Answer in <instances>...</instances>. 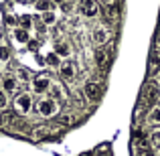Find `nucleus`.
Returning <instances> with one entry per match:
<instances>
[{
	"label": "nucleus",
	"mask_w": 160,
	"mask_h": 156,
	"mask_svg": "<svg viewBox=\"0 0 160 156\" xmlns=\"http://www.w3.org/2000/svg\"><path fill=\"white\" fill-rule=\"evenodd\" d=\"M37 109H39V113L43 118H55L59 113V102L53 98H43L37 105Z\"/></svg>",
	"instance_id": "1"
},
{
	"label": "nucleus",
	"mask_w": 160,
	"mask_h": 156,
	"mask_svg": "<svg viewBox=\"0 0 160 156\" xmlns=\"http://www.w3.org/2000/svg\"><path fill=\"white\" fill-rule=\"evenodd\" d=\"M12 105H14V109L18 113H28L32 109V98H31V93H18V95H14V99H12Z\"/></svg>",
	"instance_id": "2"
},
{
	"label": "nucleus",
	"mask_w": 160,
	"mask_h": 156,
	"mask_svg": "<svg viewBox=\"0 0 160 156\" xmlns=\"http://www.w3.org/2000/svg\"><path fill=\"white\" fill-rule=\"evenodd\" d=\"M51 77L47 73H41V75H35L32 77V91L35 93H47L51 89Z\"/></svg>",
	"instance_id": "3"
},
{
	"label": "nucleus",
	"mask_w": 160,
	"mask_h": 156,
	"mask_svg": "<svg viewBox=\"0 0 160 156\" xmlns=\"http://www.w3.org/2000/svg\"><path fill=\"white\" fill-rule=\"evenodd\" d=\"M79 12L87 18H95L99 14V2L98 0H79Z\"/></svg>",
	"instance_id": "4"
},
{
	"label": "nucleus",
	"mask_w": 160,
	"mask_h": 156,
	"mask_svg": "<svg viewBox=\"0 0 160 156\" xmlns=\"http://www.w3.org/2000/svg\"><path fill=\"white\" fill-rule=\"evenodd\" d=\"M109 39H112V33H109V28H106L103 24H98V27L91 31V41H93L95 45H99V47L106 45Z\"/></svg>",
	"instance_id": "5"
},
{
	"label": "nucleus",
	"mask_w": 160,
	"mask_h": 156,
	"mask_svg": "<svg viewBox=\"0 0 160 156\" xmlns=\"http://www.w3.org/2000/svg\"><path fill=\"white\" fill-rule=\"evenodd\" d=\"M83 93H85V98L89 99V102H98L99 95H102V85H99V81H87L85 85H83Z\"/></svg>",
	"instance_id": "6"
},
{
	"label": "nucleus",
	"mask_w": 160,
	"mask_h": 156,
	"mask_svg": "<svg viewBox=\"0 0 160 156\" xmlns=\"http://www.w3.org/2000/svg\"><path fill=\"white\" fill-rule=\"evenodd\" d=\"M144 98H146V102H148V103H154V102H158V98H160V87H158L154 81L146 83Z\"/></svg>",
	"instance_id": "7"
},
{
	"label": "nucleus",
	"mask_w": 160,
	"mask_h": 156,
	"mask_svg": "<svg viewBox=\"0 0 160 156\" xmlns=\"http://www.w3.org/2000/svg\"><path fill=\"white\" fill-rule=\"evenodd\" d=\"M59 71H61V77L65 79V81H73V79H75V63H73V61L61 63Z\"/></svg>",
	"instance_id": "8"
},
{
	"label": "nucleus",
	"mask_w": 160,
	"mask_h": 156,
	"mask_svg": "<svg viewBox=\"0 0 160 156\" xmlns=\"http://www.w3.org/2000/svg\"><path fill=\"white\" fill-rule=\"evenodd\" d=\"M109 55H112V47H108V49H98V53H95V63H98L99 67H106L108 61H109Z\"/></svg>",
	"instance_id": "9"
},
{
	"label": "nucleus",
	"mask_w": 160,
	"mask_h": 156,
	"mask_svg": "<svg viewBox=\"0 0 160 156\" xmlns=\"http://www.w3.org/2000/svg\"><path fill=\"white\" fill-rule=\"evenodd\" d=\"M0 83H2V89L6 91V93H12V91L16 89V85H18V81H16L14 75H4Z\"/></svg>",
	"instance_id": "10"
},
{
	"label": "nucleus",
	"mask_w": 160,
	"mask_h": 156,
	"mask_svg": "<svg viewBox=\"0 0 160 156\" xmlns=\"http://www.w3.org/2000/svg\"><path fill=\"white\" fill-rule=\"evenodd\" d=\"M12 37H14V41L18 45H28V41H31L28 31H24V28H20V27H16L14 31H12Z\"/></svg>",
	"instance_id": "11"
},
{
	"label": "nucleus",
	"mask_w": 160,
	"mask_h": 156,
	"mask_svg": "<svg viewBox=\"0 0 160 156\" xmlns=\"http://www.w3.org/2000/svg\"><path fill=\"white\" fill-rule=\"evenodd\" d=\"M51 98L57 99V102H63V99H67V93L63 91V85L61 83H51Z\"/></svg>",
	"instance_id": "12"
},
{
	"label": "nucleus",
	"mask_w": 160,
	"mask_h": 156,
	"mask_svg": "<svg viewBox=\"0 0 160 156\" xmlns=\"http://www.w3.org/2000/svg\"><path fill=\"white\" fill-rule=\"evenodd\" d=\"M118 14H120V10H118V4H116V2L106 4V16H108L109 20H116Z\"/></svg>",
	"instance_id": "13"
},
{
	"label": "nucleus",
	"mask_w": 160,
	"mask_h": 156,
	"mask_svg": "<svg viewBox=\"0 0 160 156\" xmlns=\"http://www.w3.org/2000/svg\"><path fill=\"white\" fill-rule=\"evenodd\" d=\"M53 51L57 53L59 57H67V55H69V51H71V49H69V45H67L65 41H59V43L55 45V49H53Z\"/></svg>",
	"instance_id": "14"
},
{
	"label": "nucleus",
	"mask_w": 160,
	"mask_h": 156,
	"mask_svg": "<svg viewBox=\"0 0 160 156\" xmlns=\"http://www.w3.org/2000/svg\"><path fill=\"white\" fill-rule=\"evenodd\" d=\"M160 73V59L152 57L150 59V65H148V75H158Z\"/></svg>",
	"instance_id": "15"
},
{
	"label": "nucleus",
	"mask_w": 160,
	"mask_h": 156,
	"mask_svg": "<svg viewBox=\"0 0 160 156\" xmlns=\"http://www.w3.org/2000/svg\"><path fill=\"white\" fill-rule=\"evenodd\" d=\"M10 61V49L6 43H0V63H8Z\"/></svg>",
	"instance_id": "16"
},
{
	"label": "nucleus",
	"mask_w": 160,
	"mask_h": 156,
	"mask_svg": "<svg viewBox=\"0 0 160 156\" xmlns=\"http://www.w3.org/2000/svg\"><path fill=\"white\" fill-rule=\"evenodd\" d=\"M45 61H47V65H51V67H61V57H59V55L55 53V51H53V53H49Z\"/></svg>",
	"instance_id": "17"
},
{
	"label": "nucleus",
	"mask_w": 160,
	"mask_h": 156,
	"mask_svg": "<svg viewBox=\"0 0 160 156\" xmlns=\"http://www.w3.org/2000/svg\"><path fill=\"white\" fill-rule=\"evenodd\" d=\"M14 122V116H12L10 112H0V126H8V124H12Z\"/></svg>",
	"instance_id": "18"
},
{
	"label": "nucleus",
	"mask_w": 160,
	"mask_h": 156,
	"mask_svg": "<svg viewBox=\"0 0 160 156\" xmlns=\"http://www.w3.org/2000/svg\"><path fill=\"white\" fill-rule=\"evenodd\" d=\"M150 146L160 150V130H154V132L150 134Z\"/></svg>",
	"instance_id": "19"
},
{
	"label": "nucleus",
	"mask_w": 160,
	"mask_h": 156,
	"mask_svg": "<svg viewBox=\"0 0 160 156\" xmlns=\"http://www.w3.org/2000/svg\"><path fill=\"white\" fill-rule=\"evenodd\" d=\"M41 20H43V24H55V12L53 10H47L41 14Z\"/></svg>",
	"instance_id": "20"
},
{
	"label": "nucleus",
	"mask_w": 160,
	"mask_h": 156,
	"mask_svg": "<svg viewBox=\"0 0 160 156\" xmlns=\"http://www.w3.org/2000/svg\"><path fill=\"white\" fill-rule=\"evenodd\" d=\"M47 132H49V128H45V126H37V128L31 130V136L32 138H43Z\"/></svg>",
	"instance_id": "21"
},
{
	"label": "nucleus",
	"mask_w": 160,
	"mask_h": 156,
	"mask_svg": "<svg viewBox=\"0 0 160 156\" xmlns=\"http://www.w3.org/2000/svg\"><path fill=\"white\" fill-rule=\"evenodd\" d=\"M39 10H43V12H47V10H51L53 8V0H39V2L35 4Z\"/></svg>",
	"instance_id": "22"
},
{
	"label": "nucleus",
	"mask_w": 160,
	"mask_h": 156,
	"mask_svg": "<svg viewBox=\"0 0 160 156\" xmlns=\"http://www.w3.org/2000/svg\"><path fill=\"white\" fill-rule=\"evenodd\" d=\"M150 122L160 124V105H154V108L150 109Z\"/></svg>",
	"instance_id": "23"
},
{
	"label": "nucleus",
	"mask_w": 160,
	"mask_h": 156,
	"mask_svg": "<svg viewBox=\"0 0 160 156\" xmlns=\"http://www.w3.org/2000/svg\"><path fill=\"white\" fill-rule=\"evenodd\" d=\"M31 24H32V18H31L28 14L20 16V28H24V31H28V28H31Z\"/></svg>",
	"instance_id": "24"
},
{
	"label": "nucleus",
	"mask_w": 160,
	"mask_h": 156,
	"mask_svg": "<svg viewBox=\"0 0 160 156\" xmlns=\"http://www.w3.org/2000/svg\"><path fill=\"white\" fill-rule=\"evenodd\" d=\"M6 105H8V93L4 89H0V112L6 109Z\"/></svg>",
	"instance_id": "25"
},
{
	"label": "nucleus",
	"mask_w": 160,
	"mask_h": 156,
	"mask_svg": "<svg viewBox=\"0 0 160 156\" xmlns=\"http://www.w3.org/2000/svg\"><path fill=\"white\" fill-rule=\"evenodd\" d=\"M136 156H154V152L148 150L146 146H138V148H136Z\"/></svg>",
	"instance_id": "26"
},
{
	"label": "nucleus",
	"mask_w": 160,
	"mask_h": 156,
	"mask_svg": "<svg viewBox=\"0 0 160 156\" xmlns=\"http://www.w3.org/2000/svg\"><path fill=\"white\" fill-rule=\"evenodd\" d=\"M95 156H112V150H109V146H102L95 150Z\"/></svg>",
	"instance_id": "27"
},
{
	"label": "nucleus",
	"mask_w": 160,
	"mask_h": 156,
	"mask_svg": "<svg viewBox=\"0 0 160 156\" xmlns=\"http://www.w3.org/2000/svg\"><path fill=\"white\" fill-rule=\"evenodd\" d=\"M28 49H31V51H37V49H39V43H37V41H28Z\"/></svg>",
	"instance_id": "28"
},
{
	"label": "nucleus",
	"mask_w": 160,
	"mask_h": 156,
	"mask_svg": "<svg viewBox=\"0 0 160 156\" xmlns=\"http://www.w3.org/2000/svg\"><path fill=\"white\" fill-rule=\"evenodd\" d=\"M18 75H20V79H28V73L24 71V67H20V69H18Z\"/></svg>",
	"instance_id": "29"
},
{
	"label": "nucleus",
	"mask_w": 160,
	"mask_h": 156,
	"mask_svg": "<svg viewBox=\"0 0 160 156\" xmlns=\"http://www.w3.org/2000/svg\"><path fill=\"white\" fill-rule=\"evenodd\" d=\"M103 4H109V2H116V0H102Z\"/></svg>",
	"instance_id": "30"
},
{
	"label": "nucleus",
	"mask_w": 160,
	"mask_h": 156,
	"mask_svg": "<svg viewBox=\"0 0 160 156\" xmlns=\"http://www.w3.org/2000/svg\"><path fill=\"white\" fill-rule=\"evenodd\" d=\"M55 2H63V0H55Z\"/></svg>",
	"instance_id": "31"
},
{
	"label": "nucleus",
	"mask_w": 160,
	"mask_h": 156,
	"mask_svg": "<svg viewBox=\"0 0 160 156\" xmlns=\"http://www.w3.org/2000/svg\"><path fill=\"white\" fill-rule=\"evenodd\" d=\"M32 2H35V4H37V2H39V0H32Z\"/></svg>",
	"instance_id": "32"
},
{
	"label": "nucleus",
	"mask_w": 160,
	"mask_h": 156,
	"mask_svg": "<svg viewBox=\"0 0 160 156\" xmlns=\"http://www.w3.org/2000/svg\"><path fill=\"white\" fill-rule=\"evenodd\" d=\"M158 81H160V73H158Z\"/></svg>",
	"instance_id": "33"
}]
</instances>
